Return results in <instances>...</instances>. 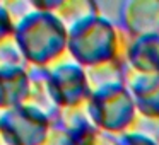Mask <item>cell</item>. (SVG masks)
<instances>
[{"label": "cell", "instance_id": "9a60e30c", "mask_svg": "<svg viewBox=\"0 0 159 145\" xmlns=\"http://www.w3.org/2000/svg\"><path fill=\"white\" fill-rule=\"evenodd\" d=\"M128 133H135V135H142L145 138L157 142L159 143V118L154 116H145V114L137 113L134 123L128 128Z\"/></svg>", "mask_w": 159, "mask_h": 145}, {"label": "cell", "instance_id": "d6986e66", "mask_svg": "<svg viewBox=\"0 0 159 145\" xmlns=\"http://www.w3.org/2000/svg\"><path fill=\"white\" fill-rule=\"evenodd\" d=\"M0 145H4V143H2V138H0Z\"/></svg>", "mask_w": 159, "mask_h": 145}, {"label": "cell", "instance_id": "ba28073f", "mask_svg": "<svg viewBox=\"0 0 159 145\" xmlns=\"http://www.w3.org/2000/svg\"><path fill=\"white\" fill-rule=\"evenodd\" d=\"M123 84L130 90L139 113L159 118V73L140 72L127 65Z\"/></svg>", "mask_w": 159, "mask_h": 145}, {"label": "cell", "instance_id": "52a82bcc", "mask_svg": "<svg viewBox=\"0 0 159 145\" xmlns=\"http://www.w3.org/2000/svg\"><path fill=\"white\" fill-rule=\"evenodd\" d=\"M120 28L132 38L159 36V0H127L120 5Z\"/></svg>", "mask_w": 159, "mask_h": 145}, {"label": "cell", "instance_id": "277c9868", "mask_svg": "<svg viewBox=\"0 0 159 145\" xmlns=\"http://www.w3.org/2000/svg\"><path fill=\"white\" fill-rule=\"evenodd\" d=\"M52 121L29 104L0 111V138L4 145H41Z\"/></svg>", "mask_w": 159, "mask_h": 145}, {"label": "cell", "instance_id": "7c38bea8", "mask_svg": "<svg viewBox=\"0 0 159 145\" xmlns=\"http://www.w3.org/2000/svg\"><path fill=\"white\" fill-rule=\"evenodd\" d=\"M127 65L147 73H159V36L132 38L127 53Z\"/></svg>", "mask_w": 159, "mask_h": 145}, {"label": "cell", "instance_id": "30bf717a", "mask_svg": "<svg viewBox=\"0 0 159 145\" xmlns=\"http://www.w3.org/2000/svg\"><path fill=\"white\" fill-rule=\"evenodd\" d=\"M29 94L28 68L0 67V111L26 103Z\"/></svg>", "mask_w": 159, "mask_h": 145}, {"label": "cell", "instance_id": "3957f363", "mask_svg": "<svg viewBox=\"0 0 159 145\" xmlns=\"http://www.w3.org/2000/svg\"><path fill=\"white\" fill-rule=\"evenodd\" d=\"M87 109L93 123L111 135L125 133L139 113L125 84H111L94 90L87 101Z\"/></svg>", "mask_w": 159, "mask_h": 145}, {"label": "cell", "instance_id": "9c48e42d", "mask_svg": "<svg viewBox=\"0 0 159 145\" xmlns=\"http://www.w3.org/2000/svg\"><path fill=\"white\" fill-rule=\"evenodd\" d=\"M28 75H29V94L24 104H29V106L36 108L38 111H41L52 121V125H55L60 118V106L57 104L55 96H53L48 68L39 65H29Z\"/></svg>", "mask_w": 159, "mask_h": 145}, {"label": "cell", "instance_id": "e0dca14e", "mask_svg": "<svg viewBox=\"0 0 159 145\" xmlns=\"http://www.w3.org/2000/svg\"><path fill=\"white\" fill-rule=\"evenodd\" d=\"M16 33V24L11 17V12L5 7L4 2H0V41L14 36Z\"/></svg>", "mask_w": 159, "mask_h": 145}, {"label": "cell", "instance_id": "ac0fdd59", "mask_svg": "<svg viewBox=\"0 0 159 145\" xmlns=\"http://www.w3.org/2000/svg\"><path fill=\"white\" fill-rule=\"evenodd\" d=\"M115 145H159L157 142L151 140V138H145L142 135H135V133H120L115 138Z\"/></svg>", "mask_w": 159, "mask_h": 145}, {"label": "cell", "instance_id": "4fadbf2b", "mask_svg": "<svg viewBox=\"0 0 159 145\" xmlns=\"http://www.w3.org/2000/svg\"><path fill=\"white\" fill-rule=\"evenodd\" d=\"M125 67L127 65L120 62H106L99 63V65L86 67V75L91 90L94 92V90L111 86V84H123Z\"/></svg>", "mask_w": 159, "mask_h": 145}, {"label": "cell", "instance_id": "5bb4252c", "mask_svg": "<svg viewBox=\"0 0 159 145\" xmlns=\"http://www.w3.org/2000/svg\"><path fill=\"white\" fill-rule=\"evenodd\" d=\"M0 67H22V68L29 67L14 36L0 41Z\"/></svg>", "mask_w": 159, "mask_h": 145}, {"label": "cell", "instance_id": "2e32d148", "mask_svg": "<svg viewBox=\"0 0 159 145\" xmlns=\"http://www.w3.org/2000/svg\"><path fill=\"white\" fill-rule=\"evenodd\" d=\"M41 145H72V143H70L69 131L65 128H62L58 123H55L50 126V131Z\"/></svg>", "mask_w": 159, "mask_h": 145}, {"label": "cell", "instance_id": "8fae6325", "mask_svg": "<svg viewBox=\"0 0 159 145\" xmlns=\"http://www.w3.org/2000/svg\"><path fill=\"white\" fill-rule=\"evenodd\" d=\"M31 5L38 11L52 12L63 22L67 29L75 26L82 19L99 14L98 4L91 0H34L31 2Z\"/></svg>", "mask_w": 159, "mask_h": 145}, {"label": "cell", "instance_id": "5b68a950", "mask_svg": "<svg viewBox=\"0 0 159 145\" xmlns=\"http://www.w3.org/2000/svg\"><path fill=\"white\" fill-rule=\"evenodd\" d=\"M50 73V84L55 96L57 104L62 108L79 106L89 101L91 90L89 82H87L86 68L75 62L69 51L63 56H60L57 62L50 63L48 67Z\"/></svg>", "mask_w": 159, "mask_h": 145}, {"label": "cell", "instance_id": "8992f818", "mask_svg": "<svg viewBox=\"0 0 159 145\" xmlns=\"http://www.w3.org/2000/svg\"><path fill=\"white\" fill-rule=\"evenodd\" d=\"M57 123L69 131L72 145H115L116 135L106 133L93 123L87 103L62 108Z\"/></svg>", "mask_w": 159, "mask_h": 145}, {"label": "cell", "instance_id": "6da1fadb", "mask_svg": "<svg viewBox=\"0 0 159 145\" xmlns=\"http://www.w3.org/2000/svg\"><path fill=\"white\" fill-rule=\"evenodd\" d=\"M130 39L132 36L120 26H115L104 15L94 14L69 29L67 51L84 68L106 62L127 65Z\"/></svg>", "mask_w": 159, "mask_h": 145}, {"label": "cell", "instance_id": "7a4b0ae2", "mask_svg": "<svg viewBox=\"0 0 159 145\" xmlns=\"http://www.w3.org/2000/svg\"><path fill=\"white\" fill-rule=\"evenodd\" d=\"M14 38L29 65L48 67L67 53L69 29L52 12L33 7L16 24Z\"/></svg>", "mask_w": 159, "mask_h": 145}]
</instances>
